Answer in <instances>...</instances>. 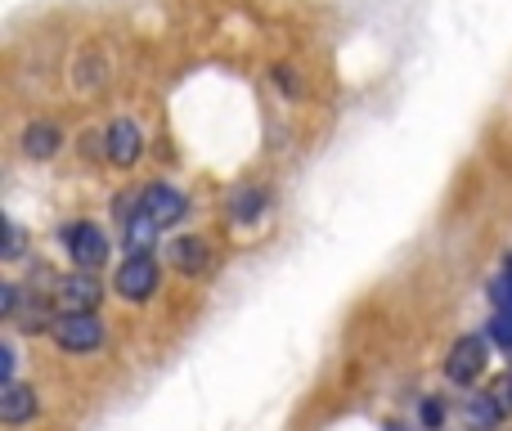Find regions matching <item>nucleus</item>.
Returning a JSON list of instances; mask_svg holds the SVG:
<instances>
[{
  "mask_svg": "<svg viewBox=\"0 0 512 431\" xmlns=\"http://www.w3.org/2000/svg\"><path fill=\"white\" fill-rule=\"evenodd\" d=\"M54 342H59V351L68 355H86V351H99V342H104V324L95 319V310H77V315H59L50 324Z\"/></svg>",
  "mask_w": 512,
  "mask_h": 431,
  "instance_id": "nucleus-1",
  "label": "nucleus"
},
{
  "mask_svg": "<svg viewBox=\"0 0 512 431\" xmlns=\"http://www.w3.org/2000/svg\"><path fill=\"white\" fill-rule=\"evenodd\" d=\"M63 243H68L72 265H81V270H95V265L108 261V238H104V229H95V225L63 229Z\"/></svg>",
  "mask_w": 512,
  "mask_h": 431,
  "instance_id": "nucleus-2",
  "label": "nucleus"
},
{
  "mask_svg": "<svg viewBox=\"0 0 512 431\" xmlns=\"http://www.w3.org/2000/svg\"><path fill=\"white\" fill-rule=\"evenodd\" d=\"M117 292H122L126 301H144V297H153L158 292V265L149 261L144 252H135L131 261L117 270Z\"/></svg>",
  "mask_w": 512,
  "mask_h": 431,
  "instance_id": "nucleus-3",
  "label": "nucleus"
},
{
  "mask_svg": "<svg viewBox=\"0 0 512 431\" xmlns=\"http://www.w3.org/2000/svg\"><path fill=\"white\" fill-rule=\"evenodd\" d=\"M54 301H59L63 315H77V310H95L99 301H104V288H99L90 274H68V279H59V288H54Z\"/></svg>",
  "mask_w": 512,
  "mask_h": 431,
  "instance_id": "nucleus-4",
  "label": "nucleus"
},
{
  "mask_svg": "<svg viewBox=\"0 0 512 431\" xmlns=\"http://www.w3.org/2000/svg\"><path fill=\"white\" fill-rule=\"evenodd\" d=\"M481 369H486V342H481V337H463L450 351V360H445V373H450V382H459V387L481 378Z\"/></svg>",
  "mask_w": 512,
  "mask_h": 431,
  "instance_id": "nucleus-5",
  "label": "nucleus"
},
{
  "mask_svg": "<svg viewBox=\"0 0 512 431\" xmlns=\"http://www.w3.org/2000/svg\"><path fill=\"white\" fill-rule=\"evenodd\" d=\"M140 207H144V212H149L153 220H158L162 229H167V225H176V220L185 216L189 203H185V194H180V189L149 185V189H144V198H140Z\"/></svg>",
  "mask_w": 512,
  "mask_h": 431,
  "instance_id": "nucleus-6",
  "label": "nucleus"
},
{
  "mask_svg": "<svg viewBox=\"0 0 512 431\" xmlns=\"http://www.w3.org/2000/svg\"><path fill=\"white\" fill-rule=\"evenodd\" d=\"M104 144H108V158H113L117 167H131V162L140 158V149H144V135H140V126L135 122H113L108 126V135H104Z\"/></svg>",
  "mask_w": 512,
  "mask_h": 431,
  "instance_id": "nucleus-7",
  "label": "nucleus"
},
{
  "mask_svg": "<svg viewBox=\"0 0 512 431\" xmlns=\"http://www.w3.org/2000/svg\"><path fill=\"white\" fill-rule=\"evenodd\" d=\"M32 414H36V391L18 387V382H5V391H0V418H5L9 427H18Z\"/></svg>",
  "mask_w": 512,
  "mask_h": 431,
  "instance_id": "nucleus-8",
  "label": "nucleus"
},
{
  "mask_svg": "<svg viewBox=\"0 0 512 431\" xmlns=\"http://www.w3.org/2000/svg\"><path fill=\"white\" fill-rule=\"evenodd\" d=\"M171 261H176L180 274H203L212 252H207L203 238H176V243H171Z\"/></svg>",
  "mask_w": 512,
  "mask_h": 431,
  "instance_id": "nucleus-9",
  "label": "nucleus"
},
{
  "mask_svg": "<svg viewBox=\"0 0 512 431\" xmlns=\"http://www.w3.org/2000/svg\"><path fill=\"white\" fill-rule=\"evenodd\" d=\"M59 144H63V135H59V126H50V122H32L23 131L27 158H54V153H59Z\"/></svg>",
  "mask_w": 512,
  "mask_h": 431,
  "instance_id": "nucleus-10",
  "label": "nucleus"
},
{
  "mask_svg": "<svg viewBox=\"0 0 512 431\" xmlns=\"http://www.w3.org/2000/svg\"><path fill=\"white\" fill-rule=\"evenodd\" d=\"M158 220H153L149 212L140 207V216H131V229H126V238H131V252H149V243H153V234H158Z\"/></svg>",
  "mask_w": 512,
  "mask_h": 431,
  "instance_id": "nucleus-11",
  "label": "nucleus"
},
{
  "mask_svg": "<svg viewBox=\"0 0 512 431\" xmlns=\"http://www.w3.org/2000/svg\"><path fill=\"white\" fill-rule=\"evenodd\" d=\"M265 207V198H261V189H239L234 194V203H230V216L234 220H256V212Z\"/></svg>",
  "mask_w": 512,
  "mask_h": 431,
  "instance_id": "nucleus-12",
  "label": "nucleus"
},
{
  "mask_svg": "<svg viewBox=\"0 0 512 431\" xmlns=\"http://www.w3.org/2000/svg\"><path fill=\"white\" fill-rule=\"evenodd\" d=\"M472 418H477L481 427H490V423L499 418V405H495L490 396H477V400H472Z\"/></svg>",
  "mask_w": 512,
  "mask_h": 431,
  "instance_id": "nucleus-13",
  "label": "nucleus"
},
{
  "mask_svg": "<svg viewBox=\"0 0 512 431\" xmlns=\"http://www.w3.org/2000/svg\"><path fill=\"white\" fill-rule=\"evenodd\" d=\"M490 337H495L499 346H508V351H512V315H508V310L490 319Z\"/></svg>",
  "mask_w": 512,
  "mask_h": 431,
  "instance_id": "nucleus-14",
  "label": "nucleus"
},
{
  "mask_svg": "<svg viewBox=\"0 0 512 431\" xmlns=\"http://www.w3.org/2000/svg\"><path fill=\"white\" fill-rule=\"evenodd\" d=\"M490 297H495V306H499V310H508V315H512V274H504V279H495Z\"/></svg>",
  "mask_w": 512,
  "mask_h": 431,
  "instance_id": "nucleus-15",
  "label": "nucleus"
},
{
  "mask_svg": "<svg viewBox=\"0 0 512 431\" xmlns=\"http://www.w3.org/2000/svg\"><path fill=\"white\" fill-rule=\"evenodd\" d=\"M490 400L499 405V414H508V409H512V378L495 382V387H490Z\"/></svg>",
  "mask_w": 512,
  "mask_h": 431,
  "instance_id": "nucleus-16",
  "label": "nucleus"
},
{
  "mask_svg": "<svg viewBox=\"0 0 512 431\" xmlns=\"http://www.w3.org/2000/svg\"><path fill=\"white\" fill-rule=\"evenodd\" d=\"M23 256V229L9 220V243H5V261H18Z\"/></svg>",
  "mask_w": 512,
  "mask_h": 431,
  "instance_id": "nucleus-17",
  "label": "nucleus"
},
{
  "mask_svg": "<svg viewBox=\"0 0 512 431\" xmlns=\"http://www.w3.org/2000/svg\"><path fill=\"white\" fill-rule=\"evenodd\" d=\"M274 81H279V86H283V90H292V95H297V90H301L297 72H292V68H283V63H279V68H274Z\"/></svg>",
  "mask_w": 512,
  "mask_h": 431,
  "instance_id": "nucleus-18",
  "label": "nucleus"
},
{
  "mask_svg": "<svg viewBox=\"0 0 512 431\" xmlns=\"http://www.w3.org/2000/svg\"><path fill=\"white\" fill-rule=\"evenodd\" d=\"M441 418H445V409L436 405V400H427V405H423V423L427 427H441Z\"/></svg>",
  "mask_w": 512,
  "mask_h": 431,
  "instance_id": "nucleus-19",
  "label": "nucleus"
}]
</instances>
